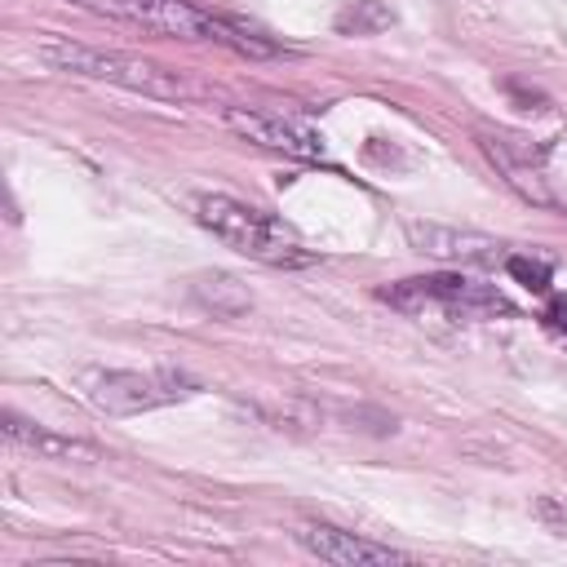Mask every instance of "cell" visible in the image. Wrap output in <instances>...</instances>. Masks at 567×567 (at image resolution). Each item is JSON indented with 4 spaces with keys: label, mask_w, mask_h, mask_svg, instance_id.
Listing matches in <instances>:
<instances>
[{
    "label": "cell",
    "mask_w": 567,
    "mask_h": 567,
    "mask_svg": "<svg viewBox=\"0 0 567 567\" xmlns=\"http://www.w3.org/2000/svg\"><path fill=\"white\" fill-rule=\"evenodd\" d=\"M35 58L53 71H66V75H84V80H106V84H120V89H133V93H146V97H186V80L177 71H164L146 58H128V53H115V49H93V44H80L71 35H40L35 40Z\"/></svg>",
    "instance_id": "2"
},
{
    "label": "cell",
    "mask_w": 567,
    "mask_h": 567,
    "mask_svg": "<svg viewBox=\"0 0 567 567\" xmlns=\"http://www.w3.org/2000/svg\"><path fill=\"white\" fill-rule=\"evenodd\" d=\"M545 323H549L554 332H567V292H554V297H549V306H545Z\"/></svg>",
    "instance_id": "14"
},
{
    "label": "cell",
    "mask_w": 567,
    "mask_h": 567,
    "mask_svg": "<svg viewBox=\"0 0 567 567\" xmlns=\"http://www.w3.org/2000/svg\"><path fill=\"white\" fill-rule=\"evenodd\" d=\"M195 217L226 248H235V252H244V257H252L261 266L292 270V266H310L315 261V252H306L301 239L284 221H275L270 213H261L252 204H239L230 195H199L195 199Z\"/></svg>",
    "instance_id": "3"
},
{
    "label": "cell",
    "mask_w": 567,
    "mask_h": 567,
    "mask_svg": "<svg viewBox=\"0 0 567 567\" xmlns=\"http://www.w3.org/2000/svg\"><path fill=\"white\" fill-rule=\"evenodd\" d=\"M75 390L106 416H137V412L168 408V403L199 394V381L186 372H173V368H155V372L84 368V372H75Z\"/></svg>",
    "instance_id": "4"
},
{
    "label": "cell",
    "mask_w": 567,
    "mask_h": 567,
    "mask_svg": "<svg viewBox=\"0 0 567 567\" xmlns=\"http://www.w3.org/2000/svg\"><path fill=\"white\" fill-rule=\"evenodd\" d=\"M505 270L523 284V288H532V292H549V261L545 257H527V252H509L505 257Z\"/></svg>",
    "instance_id": "13"
},
{
    "label": "cell",
    "mask_w": 567,
    "mask_h": 567,
    "mask_svg": "<svg viewBox=\"0 0 567 567\" xmlns=\"http://www.w3.org/2000/svg\"><path fill=\"white\" fill-rule=\"evenodd\" d=\"M190 292H195V301H199L204 310H213L217 319H239V315L252 310V292H248L235 275H226V270H204V275H195V279H190Z\"/></svg>",
    "instance_id": "11"
},
{
    "label": "cell",
    "mask_w": 567,
    "mask_h": 567,
    "mask_svg": "<svg viewBox=\"0 0 567 567\" xmlns=\"http://www.w3.org/2000/svg\"><path fill=\"white\" fill-rule=\"evenodd\" d=\"M478 146L483 155L496 164V173L505 177L509 190H518L527 204H554L545 173H540V146H532V137L505 133V128H478Z\"/></svg>",
    "instance_id": "6"
},
{
    "label": "cell",
    "mask_w": 567,
    "mask_h": 567,
    "mask_svg": "<svg viewBox=\"0 0 567 567\" xmlns=\"http://www.w3.org/2000/svg\"><path fill=\"white\" fill-rule=\"evenodd\" d=\"M0 430H4L9 443L31 447V452L53 456V461H97V447H93V443L71 439V434H62V430H53V425H44V421H31V416H22V412H13V408L0 412Z\"/></svg>",
    "instance_id": "10"
},
{
    "label": "cell",
    "mask_w": 567,
    "mask_h": 567,
    "mask_svg": "<svg viewBox=\"0 0 567 567\" xmlns=\"http://www.w3.org/2000/svg\"><path fill=\"white\" fill-rule=\"evenodd\" d=\"M403 230H408L416 252L439 257V261H456V266H496V261H505V244L492 239V235H478V230L421 221V217H412Z\"/></svg>",
    "instance_id": "7"
},
{
    "label": "cell",
    "mask_w": 567,
    "mask_h": 567,
    "mask_svg": "<svg viewBox=\"0 0 567 567\" xmlns=\"http://www.w3.org/2000/svg\"><path fill=\"white\" fill-rule=\"evenodd\" d=\"M221 120H226L239 137H248V142H257V146H266V151H284V155H292V159H323V137L310 133V128H301V124H292V120H284V115L226 106Z\"/></svg>",
    "instance_id": "8"
},
{
    "label": "cell",
    "mask_w": 567,
    "mask_h": 567,
    "mask_svg": "<svg viewBox=\"0 0 567 567\" xmlns=\"http://www.w3.org/2000/svg\"><path fill=\"white\" fill-rule=\"evenodd\" d=\"M381 301L399 306V310H425V306H443L447 315H509V301L487 288L474 284L465 275H421V279H403L381 288Z\"/></svg>",
    "instance_id": "5"
},
{
    "label": "cell",
    "mask_w": 567,
    "mask_h": 567,
    "mask_svg": "<svg viewBox=\"0 0 567 567\" xmlns=\"http://www.w3.org/2000/svg\"><path fill=\"white\" fill-rule=\"evenodd\" d=\"M89 13H106V18H124V22H137L146 31H164V35H177V40H217V44H230L248 58H266L275 53L270 40L261 35H248L244 22H230V18H213L208 9H199L195 0H71Z\"/></svg>",
    "instance_id": "1"
},
{
    "label": "cell",
    "mask_w": 567,
    "mask_h": 567,
    "mask_svg": "<svg viewBox=\"0 0 567 567\" xmlns=\"http://www.w3.org/2000/svg\"><path fill=\"white\" fill-rule=\"evenodd\" d=\"M297 545L306 554H315L319 563H332V567H381V563H408L403 549H390V545H377V540H363L354 532H341V527H328V523H306L297 527Z\"/></svg>",
    "instance_id": "9"
},
{
    "label": "cell",
    "mask_w": 567,
    "mask_h": 567,
    "mask_svg": "<svg viewBox=\"0 0 567 567\" xmlns=\"http://www.w3.org/2000/svg\"><path fill=\"white\" fill-rule=\"evenodd\" d=\"M390 22H394V13L381 0H354L350 9L337 13V31H346V35H377Z\"/></svg>",
    "instance_id": "12"
}]
</instances>
